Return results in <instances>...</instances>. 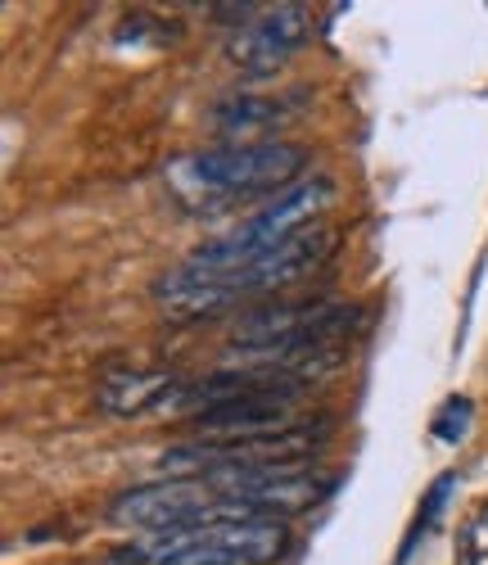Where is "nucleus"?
Listing matches in <instances>:
<instances>
[{
  "instance_id": "f257e3e1",
  "label": "nucleus",
  "mask_w": 488,
  "mask_h": 565,
  "mask_svg": "<svg viewBox=\"0 0 488 565\" xmlns=\"http://www.w3.org/2000/svg\"><path fill=\"white\" fill-rule=\"evenodd\" d=\"M335 254H339V226L317 222V226L299 231L295 241H285L280 249L244 263V267H231V271H204L194 263H181L155 286V299L172 321L218 317V312H231L240 299H258V295L299 286L312 271H321Z\"/></svg>"
},
{
  "instance_id": "f03ea898",
  "label": "nucleus",
  "mask_w": 488,
  "mask_h": 565,
  "mask_svg": "<svg viewBox=\"0 0 488 565\" xmlns=\"http://www.w3.org/2000/svg\"><path fill=\"white\" fill-rule=\"evenodd\" d=\"M308 150L295 140H254V146H213L200 154H181L168 168V191L194 213H213L250 195H280L304 181Z\"/></svg>"
},
{
  "instance_id": "7ed1b4c3",
  "label": "nucleus",
  "mask_w": 488,
  "mask_h": 565,
  "mask_svg": "<svg viewBox=\"0 0 488 565\" xmlns=\"http://www.w3.org/2000/svg\"><path fill=\"white\" fill-rule=\"evenodd\" d=\"M289 547V525L258 521H218L177 534H145L109 552V565H276Z\"/></svg>"
},
{
  "instance_id": "20e7f679",
  "label": "nucleus",
  "mask_w": 488,
  "mask_h": 565,
  "mask_svg": "<svg viewBox=\"0 0 488 565\" xmlns=\"http://www.w3.org/2000/svg\"><path fill=\"white\" fill-rule=\"evenodd\" d=\"M218 521H258V511L244 507L222 476H163L109 502V525L140 534H177Z\"/></svg>"
},
{
  "instance_id": "39448f33",
  "label": "nucleus",
  "mask_w": 488,
  "mask_h": 565,
  "mask_svg": "<svg viewBox=\"0 0 488 565\" xmlns=\"http://www.w3.org/2000/svg\"><path fill=\"white\" fill-rule=\"evenodd\" d=\"M330 204H335V181L330 177H304V181L289 185V191L272 195L258 213L235 222L226 235H213V241H204L185 263L204 267V271L244 267V263H254V258L280 249L285 241H295L299 231L326 222V209Z\"/></svg>"
},
{
  "instance_id": "423d86ee",
  "label": "nucleus",
  "mask_w": 488,
  "mask_h": 565,
  "mask_svg": "<svg viewBox=\"0 0 488 565\" xmlns=\"http://www.w3.org/2000/svg\"><path fill=\"white\" fill-rule=\"evenodd\" d=\"M330 420H299L295 430L258 435V439H190L159 457L163 476H222V470H272L304 466L326 444Z\"/></svg>"
},
{
  "instance_id": "0eeeda50",
  "label": "nucleus",
  "mask_w": 488,
  "mask_h": 565,
  "mask_svg": "<svg viewBox=\"0 0 488 565\" xmlns=\"http://www.w3.org/2000/svg\"><path fill=\"white\" fill-rule=\"evenodd\" d=\"M312 28H317L312 6H304V0H285V6L263 10L250 28H240L226 41V60L240 77H250V82L276 77L308 45Z\"/></svg>"
},
{
  "instance_id": "6e6552de",
  "label": "nucleus",
  "mask_w": 488,
  "mask_h": 565,
  "mask_svg": "<svg viewBox=\"0 0 488 565\" xmlns=\"http://www.w3.org/2000/svg\"><path fill=\"white\" fill-rule=\"evenodd\" d=\"M304 105V90H240V96L213 105L209 122L222 136V146H254V140H276L272 131L295 122Z\"/></svg>"
},
{
  "instance_id": "1a4fd4ad",
  "label": "nucleus",
  "mask_w": 488,
  "mask_h": 565,
  "mask_svg": "<svg viewBox=\"0 0 488 565\" xmlns=\"http://www.w3.org/2000/svg\"><path fill=\"white\" fill-rule=\"evenodd\" d=\"M185 375L168 366H109L95 381V403L109 416H145V412H177Z\"/></svg>"
},
{
  "instance_id": "9d476101",
  "label": "nucleus",
  "mask_w": 488,
  "mask_h": 565,
  "mask_svg": "<svg viewBox=\"0 0 488 565\" xmlns=\"http://www.w3.org/2000/svg\"><path fill=\"white\" fill-rule=\"evenodd\" d=\"M453 484H457V470H444V476L429 484V493H425V502H421V511H416V521H412V530H407V539H403V547H399V565H407V561L416 556V543L429 539L434 521H438V515H444V507H448Z\"/></svg>"
},
{
  "instance_id": "9b49d317",
  "label": "nucleus",
  "mask_w": 488,
  "mask_h": 565,
  "mask_svg": "<svg viewBox=\"0 0 488 565\" xmlns=\"http://www.w3.org/2000/svg\"><path fill=\"white\" fill-rule=\"evenodd\" d=\"M470 412H475V403H470V398H448V403H444V412H438V420H434V435L444 439V444L466 439V430H470Z\"/></svg>"
}]
</instances>
